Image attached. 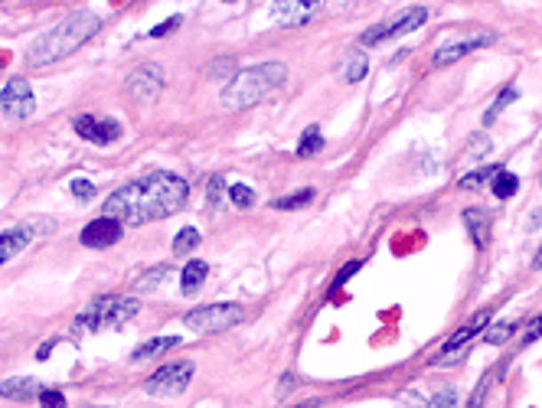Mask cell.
I'll return each instance as SVG.
<instances>
[{"label":"cell","instance_id":"1","mask_svg":"<svg viewBox=\"0 0 542 408\" xmlns=\"http://www.w3.org/2000/svg\"><path fill=\"white\" fill-rule=\"evenodd\" d=\"M190 187L187 180L167 170H154L147 177L124 183L105 199V216L121 226H144L154 220H167L173 212H180L187 206Z\"/></svg>","mask_w":542,"mask_h":408},{"label":"cell","instance_id":"2","mask_svg":"<svg viewBox=\"0 0 542 408\" xmlns=\"http://www.w3.org/2000/svg\"><path fill=\"white\" fill-rule=\"evenodd\" d=\"M101 30V17L95 11H72L62 23H56L50 33H43L40 40L27 50V62L30 66H52V62L66 60L76 50H82L85 43Z\"/></svg>","mask_w":542,"mask_h":408},{"label":"cell","instance_id":"3","mask_svg":"<svg viewBox=\"0 0 542 408\" xmlns=\"http://www.w3.org/2000/svg\"><path fill=\"white\" fill-rule=\"evenodd\" d=\"M288 79L284 62H259L249 69H239L232 76V82L222 92V108L226 111H242L259 105L261 99H268L271 92H278Z\"/></svg>","mask_w":542,"mask_h":408},{"label":"cell","instance_id":"4","mask_svg":"<svg viewBox=\"0 0 542 408\" xmlns=\"http://www.w3.org/2000/svg\"><path fill=\"white\" fill-rule=\"evenodd\" d=\"M141 314V300L134 298H121V294H101V298L89 300L82 314L76 317V330H92V333H99V330H108V327H121V324H128L131 317H138Z\"/></svg>","mask_w":542,"mask_h":408},{"label":"cell","instance_id":"5","mask_svg":"<svg viewBox=\"0 0 542 408\" xmlns=\"http://www.w3.org/2000/svg\"><path fill=\"white\" fill-rule=\"evenodd\" d=\"M245 320V308L242 304H229V300H219V304H206V308H196L183 317V327H190L193 333H219V330H229L235 324Z\"/></svg>","mask_w":542,"mask_h":408},{"label":"cell","instance_id":"6","mask_svg":"<svg viewBox=\"0 0 542 408\" xmlns=\"http://www.w3.org/2000/svg\"><path fill=\"white\" fill-rule=\"evenodd\" d=\"M425 20H428V7H409V11L392 13V17H386V20L372 23L370 30H363L360 43L363 46H376V43H382V40H392V36L418 30Z\"/></svg>","mask_w":542,"mask_h":408},{"label":"cell","instance_id":"7","mask_svg":"<svg viewBox=\"0 0 542 408\" xmlns=\"http://www.w3.org/2000/svg\"><path fill=\"white\" fill-rule=\"evenodd\" d=\"M193 379V363L190 359H180V363H167V366H161L157 372H154L151 379H147V392L151 396H161V398H173L180 396L183 388L190 386Z\"/></svg>","mask_w":542,"mask_h":408},{"label":"cell","instance_id":"8","mask_svg":"<svg viewBox=\"0 0 542 408\" xmlns=\"http://www.w3.org/2000/svg\"><path fill=\"white\" fill-rule=\"evenodd\" d=\"M36 111V95H33L27 79H11L0 95V118L4 121H27Z\"/></svg>","mask_w":542,"mask_h":408},{"label":"cell","instance_id":"9","mask_svg":"<svg viewBox=\"0 0 542 408\" xmlns=\"http://www.w3.org/2000/svg\"><path fill=\"white\" fill-rule=\"evenodd\" d=\"M43 232H50V222L46 220H27L20 226H13V229L0 232V265H7L11 259H17L27 245H30L36 236Z\"/></svg>","mask_w":542,"mask_h":408},{"label":"cell","instance_id":"10","mask_svg":"<svg viewBox=\"0 0 542 408\" xmlns=\"http://www.w3.org/2000/svg\"><path fill=\"white\" fill-rule=\"evenodd\" d=\"M124 92H128L131 101H154L163 92V69L157 62H144L128 76Z\"/></svg>","mask_w":542,"mask_h":408},{"label":"cell","instance_id":"11","mask_svg":"<svg viewBox=\"0 0 542 408\" xmlns=\"http://www.w3.org/2000/svg\"><path fill=\"white\" fill-rule=\"evenodd\" d=\"M490 43H497V33H490V30H483V33H474V36H461V40H444L438 50H434V56H432V66H451V62H458V60H464L467 52H474V50H483V46H490Z\"/></svg>","mask_w":542,"mask_h":408},{"label":"cell","instance_id":"12","mask_svg":"<svg viewBox=\"0 0 542 408\" xmlns=\"http://www.w3.org/2000/svg\"><path fill=\"white\" fill-rule=\"evenodd\" d=\"M72 128L79 138H85L89 144H99V148H108L111 140L121 138V124L115 118H99V115H76L72 118Z\"/></svg>","mask_w":542,"mask_h":408},{"label":"cell","instance_id":"13","mask_svg":"<svg viewBox=\"0 0 542 408\" xmlns=\"http://www.w3.org/2000/svg\"><path fill=\"white\" fill-rule=\"evenodd\" d=\"M321 11L317 0H278L268 7V17L282 27H298V23H307L314 13Z\"/></svg>","mask_w":542,"mask_h":408},{"label":"cell","instance_id":"14","mask_svg":"<svg viewBox=\"0 0 542 408\" xmlns=\"http://www.w3.org/2000/svg\"><path fill=\"white\" fill-rule=\"evenodd\" d=\"M118 239H121V222L108 220V216L89 222V226L79 232V242L85 249H108V245H115Z\"/></svg>","mask_w":542,"mask_h":408},{"label":"cell","instance_id":"15","mask_svg":"<svg viewBox=\"0 0 542 408\" xmlns=\"http://www.w3.org/2000/svg\"><path fill=\"white\" fill-rule=\"evenodd\" d=\"M487 324H490V310H481V314H474V317L467 320V324H464V327L458 330V333H454V337L448 340V343H444V347H442V356L434 359V363H448V359H451L454 353H458V349L464 347V343H471V340L477 337V333H481V330L487 327Z\"/></svg>","mask_w":542,"mask_h":408},{"label":"cell","instance_id":"16","mask_svg":"<svg viewBox=\"0 0 542 408\" xmlns=\"http://www.w3.org/2000/svg\"><path fill=\"white\" fill-rule=\"evenodd\" d=\"M40 382L30 376H13V379H4L0 382V396L4 398H13V402H30V398H40Z\"/></svg>","mask_w":542,"mask_h":408},{"label":"cell","instance_id":"17","mask_svg":"<svg viewBox=\"0 0 542 408\" xmlns=\"http://www.w3.org/2000/svg\"><path fill=\"white\" fill-rule=\"evenodd\" d=\"M464 226H467V232H471V242L477 245V249H483L487 245V239H490V216L483 210H477V206H471V210H464Z\"/></svg>","mask_w":542,"mask_h":408},{"label":"cell","instance_id":"18","mask_svg":"<svg viewBox=\"0 0 542 408\" xmlns=\"http://www.w3.org/2000/svg\"><path fill=\"white\" fill-rule=\"evenodd\" d=\"M206 275H210V265H206V261H200V259H193L180 275V291L187 294V298H190V294H196V291L203 288Z\"/></svg>","mask_w":542,"mask_h":408},{"label":"cell","instance_id":"19","mask_svg":"<svg viewBox=\"0 0 542 408\" xmlns=\"http://www.w3.org/2000/svg\"><path fill=\"white\" fill-rule=\"evenodd\" d=\"M177 343H180V337H154L134 349L131 359H154V356H161V353H167V349H173Z\"/></svg>","mask_w":542,"mask_h":408},{"label":"cell","instance_id":"20","mask_svg":"<svg viewBox=\"0 0 542 408\" xmlns=\"http://www.w3.org/2000/svg\"><path fill=\"white\" fill-rule=\"evenodd\" d=\"M516 189H520V177L510 173V170H497V177H493V196L497 199H510L516 196Z\"/></svg>","mask_w":542,"mask_h":408},{"label":"cell","instance_id":"21","mask_svg":"<svg viewBox=\"0 0 542 408\" xmlns=\"http://www.w3.org/2000/svg\"><path fill=\"white\" fill-rule=\"evenodd\" d=\"M516 99H520V89H513V85H510V89H503L500 95H497V101H493L490 108H487V115H483V124L490 128L493 121L500 118V111H503V108H510V105H513Z\"/></svg>","mask_w":542,"mask_h":408},{"label":"cell","instance_id":"22","mask_svg":"<svg viewBox=\"0 0 542 408\" xmlns=\"http://www.w3.org/2000/svg\"><path fill=\"white\" fill-rule=\"evenodd\" d=\"M323 150V138H321V128L311 124V128L304 131L301 144H298V157H314V154H321Z\"/></svg>","mask_w":542,"mask_h":408},{"label":"cell","instance_id":"23","mask_svg":"<svg viewBox=\"0 0 542 408\" xmlns=\"http://www.w3.org/2000/svg\"><path fill=\"white\" fill-rule=\"evenodd\" d=\"M317 196L311 187H304V189H298V193H288L284 199H275V210H301V206H307L311 199Z\"/></svg>","mask_w":542,"mask_h":408},{"label":"cell","instance_id":"24","mask_svg":"<svg viewBox=\"0 0 542 408\" xmlns=\"http://www.w3.org/2000/svg\"><path fill=\"white\" fill-rule=\"evenodd\" d=\"M171 275H173L171 265H157V268H151L147 275H141V278L134 281V288H138V291H154L157 284H161V281L171 278Z\"/></svg>","mask_w":542,"mask_h":408},{"label":"cell","instance_id":"25","mask_svg":"<svg viewBox=\"0 0 542 408\" xmlns=\"http://www.w3.org/2000/svg\"><path fill=\"white\" fill-rule=\"evenodd\" d=\"M196 245H200V232L193 229V226H187V229H180L177 232V239H173V255H190Z\"/></svg>","mask_w":542,"mask_h":408},{"label":"cell","instance_id":"26","mask_svg":"<svg viewBox=\"0 0 542 408\" xmlns=\"http://www.w3.org/2000/svg\"><path fill=\"white\" fill-rule=\"evenodd\" d=\"M513 333H516V324H513V320H500V324H493V327L483 333V340H487L490 347H500V343H506Z\"/></svg>","mask_w":542,"mask_h":408},{"label":"cell","instance_id":"27","mask_svg":"<svg viewBox=\"0 0 542 408\" xmlns=\"http://www.w3.org/2000/svg\"><path fill=\"white\" fill-rule=\"evenodd\" d=\"M366 72H370V62H366V56H363V52H350V56H347V69H343L347 82H360Z\"/></svg>","mask_w":542,"mask_h":408},{"label":"cell","instance_id":"28","mask_svg":"<svg viewBox=\"0 0 542 408\" xmlns=\"http://www.w3.org/2000/svg\"><path fill=\"white\" fill-rule=\"evenodd\" d=\"M497 170L500 167H481L477 173H467V177H461V187L464 189H471V187H483L487 180H493L497 177Z\"/></svg>","mask_w":542,"mask_h":408},{"label":"cell","instance_id":"29","mask_svg":"<svg viewBox=\"0 0 542 408\" xmlns=\"http://www.w3.org/2000/svg\"><path fill=\"white\" fill-rule=\"evenodd\" d=\"M428 408H458V392L454 388H438L428 402Z\"/></svg>","mask_w":542,"mask_h":408},{"label":"cell","instance_id":"30","mask_svg":"<svg viewBox=\"0 0 542 408\" xmlns=\"http://www.w3.org/2000/svg\"><path fill=\"white\" fill-rule=\"evenodd\" d=\"M229 196H232V203H235L239 210H249L251 203H255V193H251L249 187H242V183H235V187L229 189Z\"/></svg>","mask_w":542,"mask_h":408},{"label":"cell","instance_id":"31","mask_svg":"<svg viewBox=\"0 0 542 408\" xmlns=\"http://www.w3.org/2000/svg\"><path fill=\"white\" fill-rule=\"evenodd\" d=\"M40 405L43 408H66V396H62V392H56V388H43Z\"/></svg>","mask_w":542,"mask_h":408},{"label":"cell","instance_id":"32","mask_svg":"<svg viewBox=\"0 0 542 408\" xmlns=\"http://www.w3.org/2000/svg\"><path fill=\"white\" fill-rule=\"evenodd\" d=\"M72 193H76L79 199H92L95 196V183H89L85 177H76L72 180Z\"/></svg>","mask_w":542,"mask_h":408},{"label":"cell","instance_id":"33","mask_svg":"<svg viewBox=\"0 0 542 408\" xmlns=\"http://www.w3.org/2000/svg\"><path fill=\"white\" fill-rule=\"evenodd\" d=\"M487 379H490V376H483V379H481V386L474 388V396H471V402H467V408H483V398H487V386H490Z\"/></svg>","mask_w":542,"mask_h":408},{"label":"cell","instance_id":"34","mask_svg":"<svg viewBox=\"0 0 542 408\" xmlns=\"http://www.w3.org/2000/svg\"><path fill=\"white\" fill-rule=\"evenodd\" d=\"M222 193H226V180H222V177H212V180H210V206H216V203H219Z\"/></svg>","mask_w":542,"mask_h":408},{"label":"cell","instance_id":"35","mask_svg":"<svg viewBox=\"0 0 542 408\" xmlns=\"http://www.w3.org/2000/svg\"><path fill=\"white\" fill-rule=\"evenodd\" d=\"M353 271H360V261H350V265H343L340 275H337V281H333V288H340V284H347Z\"/></svg>","mask_w":542,"mask_h":408},{"label":"cell","instance_id":"36","mask_svg":"<svg viewBox=\"0 0 542 408\" xmlns=\"http://www.w3.org/2000/svg\"><path fill=\"white\" fill-rule=\"evenodd\" d=\"M177 27H180V17H171V20H167V23H161V27H154V30L147 33V36H163V33L177 30Z\"/></svg>","mask_w":542,"mask_h":408},{"label":"cell","instance_id":"37","mask_svg":"<svg viewBox=\"0 0 542 408\" xmlns=\"http://www.w3.org/2000/svg\"><path fill=\"white\" fill-rule=\"evenodd\" d=\"M539 337H542V317H536L530 324V330H526V343H536Z\"/></svg>","mask_w":542,"mask_h":408},{"label":"cell","instance_id":"38","mask_svg":"<svg viewBox=\"0 0 542 408\" xmlns=\"http://www.w3.org/2000/svg\"><path fill=\"white\" fill-rule=\"evenodd\" d=\"M532 268H536V271H542V245H539V252H536V255H532Z\"/></svg>","mask_w":542,"mask_h":408},{"label":"cell","instance_id":"39","mask_svg":"<svg viewBox=\"0 0 542 408\" xmlns=\"http://www.w3.org/2000/svg\"><path fill=\"white\" fill-rule=\"evenodd\" d=\"M321 405V402H317V398H311V402H301V405H291V408H317Z\"/></svg>","mask_w":542,"mask_h":408}]
</instances>
